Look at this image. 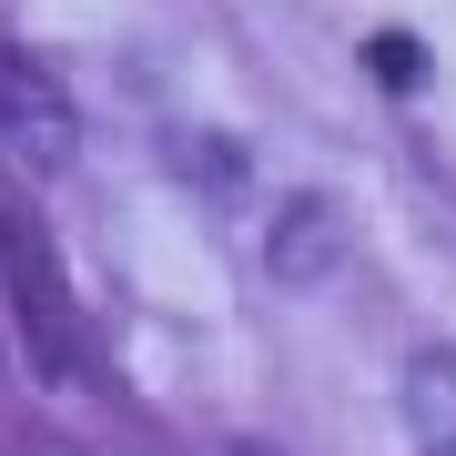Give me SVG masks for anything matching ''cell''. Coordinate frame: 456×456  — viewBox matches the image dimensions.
Listing matches in <instances>:
<instances>
[{
    "label": "cell",
    "instance_id": "277c9868",
    "mask_svg": "<svg viewBox=\"0 0 456 456\" xmlns=\"http://www.w3.org/2000/svg\"><path fill=\"white\" fill-rule=\"evenodd\" d=\"M406 426H416V456H456V355H426L406 365Z\"/></svg>",
    "mask_w": 456,
    "mask_h": 456
},
{
    "label": "cell",
    "instance_id": "5b68a950",
    "mask_svg": "<svg viewBox=\"0 0 456 456\" xmlns=\"http://www.w3.org/2000/svg\"><path fill=\"white\" fill-rule=\"evenodd\" d=\"M365 61H375V82H386V92H416V82H426V51H416L406 31H375Z\"/></svg>",
    "mask_w": 456,
    "mask_h": 456
},
{
    "label": "cell",
    "instance_id": "3957f363",
    "mask_svg": "<svg viewBox=\"0 0 456 456\" xmlns=\"http://www.w3.org/2000/svg\"><path fill=\"white\" fill-rule=\"evenodd\" d=\"M0 274H11V305H20V325L41 335L51 375H61V386H82V335H71V325H61V305H51V274H41V254H20L11 233H0Z\"/></svg>",
    "mask_w": 456,
    "mask_h": 456
},
{
    "label": "cell",
    "instance_id": "7a4b0ae2",
    "mask_svg": "<svg viewBox=\"0 0 456 456\" xmlns=\"http://www.w3.org/2000/svg\"><path fill=\"white\" fill-rule=\"evenodd\" d=\"M345 254H355V213H345L335 193H294V203L274 213V233H264V274H274L284 294L335 284Z\"/></svg>",
    "mask_w": 456,
    "mask_h": 456
},
{
    "label": "cell",
    "instance_id": "6da1fadb",
    "mask_svg": "<svg viewBox=\"0 0 456 456\" xmlns=\"http://www.w3.org/2000/svg\"><path fill=\"white\" fill-rule=\"evenodd\" d=\"M0 142L20 173H71V152H82V112L31 51H0Z\"/></svg>",
    "mask_w": 456,
    "mask_h": 456
}]
</instances>
